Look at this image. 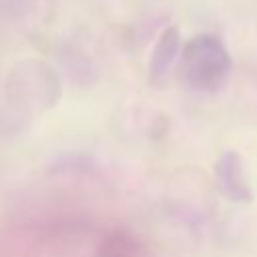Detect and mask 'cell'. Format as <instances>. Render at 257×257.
I'll return each instance as SVG.
<instances>
[{"label":"cell","instance_id":"cell-1","mask_svg":"<svg viewBox=\"0 0 257 257\" xmlns=\"http://www.w3.org/2000/svg\"><path fill=\"white\" fill-rule=\"evenodd\" d=\"M241 161L237 157V153H227L221 161H219V181L223 191L233 197V199H247V185L245 179L241 177Z\"/></svg>","mask_w":257,"mask_h":257}]
</instances>
